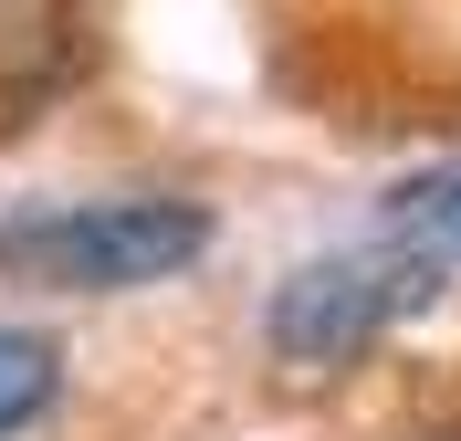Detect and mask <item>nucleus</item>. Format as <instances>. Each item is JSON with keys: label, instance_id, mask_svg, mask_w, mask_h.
Wrapping results in <instances>:
<instances>
[{"label": "nucleus", "instance_id": "nucleus-1", "mask_svg": "<svg viewBox=\"0 0 461 441\" xmlns=\"http://www.w3.org/2000/svg\"><path fill=\"white\" fill-rule=\"evenodd\" d=\"M210 253V200H168V189H126V200H32L0 221V273L53 294H137L168 284Z\"/></svg>", "mask_w": 461, "mask_h": 441}, {"label": "nucleus", "instance_id": "nucleus-2", "mask_svg": "<svg viewBox=\"0 0 461 441\" xmlns=\"http://www.w3.org/2000/svg\"><path fill=\"white\" fill-rule=\"evenodd\" d=\"M451 284V273H430L420 253H399V242H346V253H315V263H294L284 284H273V305H262V347L284 357V368H357V357L377 347V336H399L430 294Z\"/></svg>", "mask_w": 461, "mask_h": 441}, {"label": "nucleus", "instance_id": "nucleus-3", "mask_svg": "<svg viewBox=\"0 0 461 441\" xmlns=\"http://www.w3.org/2000/svg\"><path fill=\"white\" fill-rule=\"evenodd\" d=\"M85 74L74 0H0V106H42Z\"/></svg>", "mask_w": 461, "mask_h": 441}, {"label": "nucleus", "instance_id": "nucleus-4", "mask_svg": "<svg viewBox=\"0 0 461 441\" xmlns=\"http://www.w3.org/2000/svg\"><path fill=\"white\" fill-rule=\"evenodd\" d=\"M377 242L420 253L430 273H461V169L399 179V189H388V221H377Z\"/></svg>", "mask_w": 461, "mask_h": 441}, {"label": "nucleus", "instance_id": "nucleus-5", "mask_svg": "<svg viewBox=\"0 0 461 441\" xmlns=\"http://www.w3.org/2000/svg\"><path fill=\"white\" fill-rule=\"evenodd\" d=\"M53 400H63V347L42 326H0V441L32 431Z\"/></svg>", "mask_w": 461, "mask_h": 441}, {"label": "nucleus", "instance_id": "nucleus-6", "mask_svg": "<svg viewBox=\"0 0 461 441\" xmlns=\"http://www.w3.org/2000/svg\"><path fill=\"white\" fill-rule=\"evenodd\" d=\"M420 441H461V420H440V431H420Z\"/></svg>", "mask_w": 461, "mask_h": 441}]
</instances>
